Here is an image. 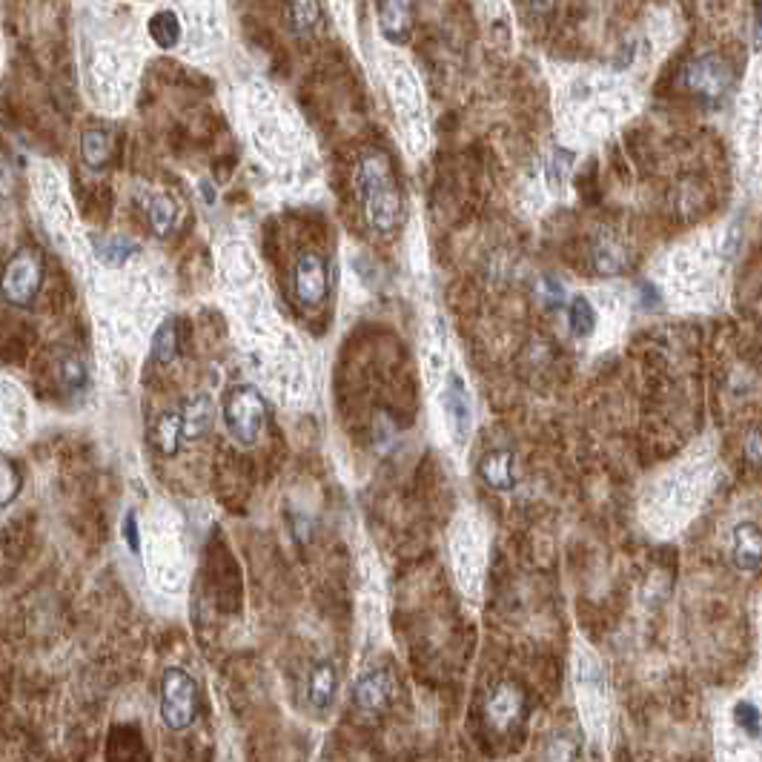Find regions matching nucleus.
Instances as JSON below:
<instances>
[{
	"instance_id": "f257e3e1",
	"label": "nucleus",
	"mask_w": 762,
	"mask_h": 762,
	"mask_svg": "<svg viewBox=\"0 0 762 762\" xmlns=\"http://www.w3.org/2000/svg\"><path fill=\"white\" fill-rule=\"evenodd\" d=\"M379 69L384 86L390 92L393 109L402 121V129L407 132V141L424 144L427 138V104H424V86L416 66L404 58L399 46H381L379 49Z\"/></svg>"
},
{
	"instance_id": "f03ea898",
	"label": "nucleus",
	"mask_w": 762,
	"mask_h": 762,
	"mask_svg": "<svg viewBox=\"0 0 762 762\" xmlns=\"http://www.w3.org/2000/svg\"><path fill=\"white\" fill-rule=\"evenodd\" d=\"M356 190L367 224L381 235L396 233L402 224V195L393 178V167L384 152H367L356 167Z\"/></svg>"
},
{
	"instance_id": "7ed1b4c3",
	"label": "nucleus",
	"mask_w": 762,
	"mask_h": 762,
	"mask_svg": "<svg viewBox=\"0 0 762 762\" xmlns=\"http://www.w3.org/2000/svg\"><path fill=\"white\" fill-rule=\"evenodd\" d=\"M175 12L184 26V46H190L192 55H218L224 49V0H181V9Z\"/></svg>"
},
{
	"instance_id": "20e7f679",
	"label": "nucleus",
	"mask_w": 762,
	"mask_h": 762,
	"mask_svg": "<svg viewBox=\"0 0 762 762\" xmlns=\"http://www.w3.org/2000/svg\"><path fill=\"white\" fill-rule=\"evenodd\" d=\"M221 416H224V424L230 430L238 445L250 447L258 442L261 430H264V422H267V402L264 396L255 390L253 384H238L227 393L224 399V407H221Z\"/></svg>"
},
{
	"instance_id": "39448f33",
	"label": "nucleus",
	"mask_w": 762,
	"mask_h": 762,
	"mask_svg": "<svg viewBox=\"0 0 762 762\" xmlns=\"http://www.w3.org/2000/svg\"><path fill=\"white\" fill-rule=\"evenodd\" d=\"M195 717H198L195 679L181 668H170L161 679V720L170 731H187Z\"/></svg>"
},
{
	"instance_id": "423d86ee",
	"label": "nucleus",
	"mask_w": 762,
	"mask_h": 762,
	"mask_svg": "<svg viewBox=\"0 0 762 762\" xmlns=\"http://www.w3.org/2000/svg\"><path fill=\"white\" fill-rule=\"evenodd\" d=\"M685 86L702 101L720 104L734 86V69L728 64V58H722L717 52L699 55L697 61H691L685 69Z\"/></svg>"
},
{
	"instance_id": "0eeeda50",
	"label": "nucleus",
	"mask_w": 762,
	"mask_h": 762,
	"mask_svg": "<svg viewBox=\"0 0 762 762\" xmlns=\"http://www.w3.org/2000/svg\"><path fill=\"white\" fill-rule=\"evenodd\" d=\"M41 258L35 253H29V250H23V253L12 255V261L6 264V273H3V284H0V290H3V298L9 301V304H18V307H26V304H32L35 296L41 293Z\"/></svg>"
},
{
	"instance_id": "6e6552de",
	"label": "nucleus",
	"mask_w": 762,
	"mask_h": 762,
	"mask_svg": "<svg viewBox=\"0 0 762 762\" xmlns=\"http://www.w3.org/2000/svg\"><path fill=\"white\" fill-rule=\"evenodd\" d=\"M327 264L316 253L298 255L296 267H293V296L301 307H318L327 298Z\"/></svg>"
},
{
	"instance_id": "1a4fd4ad",
	"label": "nucleus",
	"mask_w": 762,
	"mask_h": 762,
	"mask_svg": "<svg viewBox=\"0 0 762 762\" xmlns=\"http://www.w3.org/2000/svg\"><path fill=\"white\" fill-rule=\"evenodd\" d=\"M442 407H445V416L450 419V430H453L456 442H465L470 436L473 413H470V396H467L465 381L459 379L456 373L447 376L445 390H442Z\"/></svg>"
},
{
	"instance_id": "9d476101",
	"label": "nucleus",
	"mask_w": 762,
	"mask_h": 762,
	"mask_svg": "<svg viewBox=\"0 0 762 762\" xmlns=\"http://www.w3.org/2000/svg\"><path fill=\"white\" fill-rule=\"evenodd\" d=\"M525 717V694L519 685L502 682L490 697H487V720L496 728H510Z\"/></svg>"
},
{
	"instance_id": "9b49d317",
	"label": "nucleus",
	"mask_w": 762,
	"mask_h": 762,
	"mask_svg": "<svg viewBox=\"0 0 762 762\" xmlns=\"http://www.w3.org/2000/svg\"><path fill=\"white\" fill-rule=\"evenodd\" d=\"M413 26V0H381L379 32L387 46H402Z\"/></svg>"
},
{
	"instance_id": "f8f14e48",
	"label": "nucleus",
	"mask_w": 762,
	"mask_h": 762,
	"mask_svg": "<svg viewBox=\"0 0 762 762\" xmlns=\"http://www.w3.org/2000/svg\"><path fill=\"white\" fill-rule=\"evenodd\" d=\"M479 3V15L485 21L487 38L496 46H513L516 41V29H513V6L510 0H476Z\"/></svg>"
},
{
	"instance_id": "ddd939ff",
	"label": "nucleus",
	"mask_w": 762,
	"mask_h": 762,
	"mask_svg": "<svg viewBox=\"0 0 762 762\" xmlns=\"http://www.w3.org/2000/svg\"><path fill=\"white\" fill-rule=\"evenodd\" d=\"M353 697L364 711H384L393 699V677L387 671H370L356 682Z\"/></svg>"
},
{
	"instance_id": "4468645a",
	"label": "nucleus",
	"mask_w": 762,
	"mask_h": 762,
	"mask_svg": "<svg viewBox=\"0 0 762 762\" xmlns=\"http://www.w3.org/2000/svg\"><path fill=\"white\" fill-rule=\"evenodd\" d=\"M147 35L149 41L155 43L158 49L164 52H172V49H181L184 46V26H181V18L172 6H164L158 9L152 18L147 21Z\"/></svg>"
},
{
	"instance_id": "2eb2a0df",
	"label": "nucleus",
	"mask_w": 762,
	"mask_h": 762,
	"mask_svg": "<svg viewBox=\"0 0 762 762\" xmlns=\"http://www.w3.org/2000/svg\"><path fill=\"white\" fill-rule=\"evenodd\" d=\"M212 419H215V407L210 396H195L184 404L181 410V439L184 442H198L210 433Z\"/></svg>"
},
{
	"instance_id": "dca6fc26",
	"label": "nucleus",
	"mask_w": 762,
	"mask_h": 762,
	"mask_svg": "<svg viewBox=\"0 0 762 762\" xmlns=\"http://www.w3.org/2000/svg\"><path fill=\"white\" fill-rule=\"evenodd\" d=\"M731 556H734V565L742 568V571H757V568H760L762 536L757 522H742V525H737Z\"/></svg>"
},
{
	"instance_id": "f3484780",
	"label": "nucleus",
	"mask_w": 762,
	"mask_h": 762,
	"mask_svg": "<svg viewBox=\"0 0 762 762\" xmlns=\"http://www.w3.org/2000/svg\"><path fill=\"white\" fill-rule=\"evenodd\" d=\"M339 691V674H336V665L333 662H318L310 674V682H307V694H310V702L316 705L318 711L330 708L333 705V697Z\"/></svg>"
},
{
	"instance_id": "a211bd4d",
	"label": "nucleus",
	"mask_w": 762,
	"mask_h": 762,
	"mask_svg": "<svg viewBox=\"0 0 762 762\" xmlns=\"http://www.w3.org/2000/svg\"><path fill=\"white\" fill-rule=\"evenodd\" d=\"M479 473L493 490H513V453L510 450H490L479 462Z\"/></svg>"
},
{
	"instance_id": "6ab92c4d",
	"label": "nucleus",
	"mask_w": 762,
	"mask_h": 762,
	"mask_svg": "<svg viewBox=\"0 0 762 762\" xmlns=\"http://www.w3.org/2000/svg\"><path fill=\"white\" fill-rule=\"evenodd\" d=\"M81 158L89 170H104L112 161V135L101 127L86 129L81 135Z\"/></svg>"
},
{
	"instance_id": "aec40b11",
	"label": "nucleus",
	"mask_w": 762,
	"mask_h": 762,
	"mask_svg": "<svg viewBox=\"0 0 762 762\" xmlns=\"http://www.w3.org/2000/svg\"><path fill=\"white\" fill-rule=\"evenodd\" d=\"M321 3L318 0H290L287 6V18H290V29L296 32L298 38H310L316 35V29L321 26Z\"/></svg>"
},
{
	"instance_id": "412c9836",
	"label": "nucleus",
	"mask_w": 762,
	"mask_h": 762,
	"mask_svg": "<svg viewBox=\"0 0 762 762\" xmlns=\"http://www.w3.org/2000/svg\"><path fill=\"white\" fill-rule=\"evenodd\" d=\"M152 445L158 447L164 456H172L181 445V413H161L152 424Z\"/></svg>"
},
{
	"instance_id": "4be33fe9",
	"label": "nucleus",
	"mask_w": 762,
	"mask_h": 762,
	"mask_svg": "<svg viewBox=\"0 0 762 762\" xmlns=\"http://www.w3.org/2000/svg\"><path fill=\"white\" fill-rule=\"evenodd\" d=\"M147 215L149 224H152V233L170 235L172 227H175V218H178V207H175V201H172L170 195L158 192V195L149 198Z\"/></svg>"
},
{
	"instance_id": "5701e85b",
	"label": "nucleus",
	"mask_w": 762,
	"mask_h": 762,
	"mask_svg": "<svg viewBox=\"0 0 762 762\" xmlns=\"http://www.w3.org/2000/svg\"><path fill=\"white\" fill-rule=\"evenodd\" d=\"M95 253L104 264H124L132 255L141 253V247L132 241V238H124V235H115V238H101L95 241Z\"/></svg>"
},
{
	"instance_id": "b1692460",
	"label": "nucleus",
	"mask_w": 762,
	"mask_h": 762,
	"mask_svg": "<svg viewBox=\"0 0 762 762\" xmlns=\"http://www.w3.org/2000/svg\"><path fill=\"white\" fill-rule=\"evenodd\" d=\"M596 267L602 270V273H608V276H616V273H622L625 270V264H628V255L622 250V244L614 241V238H602L599 244H596Z\"/></svg>"
},
{
	"instance_id": "393cba45",
	"label": "nucleus",
	"mask_w": 762,
	"mask_h": 762,
	"mask_svg": "<svg viewBox=\"0 0 762 762\" xmlns=\"http://www.w3.org/2000/svg\"><path fill=\"white\" fill-rule=\"evenodd\" d=\"M175 356H178V330H175V321L167 318L152 336V359L170 364Z\"/></svg>"
},
{
	"instance_id": "a878e982",
	"label": "nucleus",
	"mask_w": 762,
	"mask_h": 762,
	"mask_svg": "<svg viewBox=\"0 0 762 762\" xmlns=\"http://www.w3.org/2000/svg\"><path fill=\"white\" fill-rule=\"evenodd\" d=\"M573 158H576V155H573L571 149H553L548 164H545V178H548V187H551V190H562V187H565V181H568V175H571L573 170Z\"/></svg>"
},
{
	"instance_id": "bb28decb",
	"label": "nucleus",
	"mask_w": 762,
	"mask_h": 762,
	"mask_svg": "<svg viewBox=\"0 0 762 762\" xmlns=\"http://www.w3.org/2000/svg\"><path fill=\"white\" fill-rule=\"evenodd\" d=\"M23 476L9 456H0V508L12 505L21 493Z\"/></svg>"
},
{
	"instance_id": "cd10ccee",
	"label": "nucleus",
	"mask_w": 762,
	"mask_h": 762,
	"mask_svg": "<svg viewBox=\"0 0 762 762\" xmlns=\"http://www.w3.org/2000/svg\"><path fill=\"white\" fill-rule=\"evenodd\" d=\"M568 321H571V330L576 336H591L593 327H596V313H593L591 301L585 296H576L568 307Z\"/></svg>"
},
{
	"instance_id": "c85d7f7f",
	"label": "nucleus",
	"mask_w": 762,
	"mask_h": 762,
	"mask_svg": "<svg viewBox=\"0 0 762 762\" xmlns=\"http://www.w3.org/2000/svg\"><path fill=\"white\" fill-rule=\"evenodd\" d=\"M330 12L347 41L356 38V0H330Z\"/></svg>"
},
{
	"instance_id": "c756f323",
	"label": "nucleus",
	"mask_w": 762,
	"mask_h": 762,
	"mask_svg": "<svg viewBox=\"0 0 762 762\" xmlns=\"http://www.w3.org/2000/svg\"><path fill=\"white\" fill-rule=\"evenodd\" d=\"M58 379L64 381L69 390H81L86 384V367L78 356H64L58 361Z\"/></svg>"
},
{
	"instance_id": "7c9ffc66",
	"label": "nucleus",
	"mask_w": 762,
	"mask_h": 762,
	"mask_svg": "<svg viewBox=\"0 0 762 762\" xmlns=\"http://www.w3.org/2000/svg\"><path fill=\"white\" fill-rule=\"evenodd\" d=\"M737 720H740V725H745V731L751 737H760V714H757V708L751 702H740L737 705Z\"/></svg>"
},
{
	"instance_id": "2f4dec72",
	"label": "nucleus",
	"mask_w": 762,
	"mask_h": 762,
	"mask_svg": "<svg viewBox=\"0 0 762 762\" xmlns=\"http://www.w3.org/2000/svg\"><path fill=\"white\" fill-rule=\"evenodd\" d=\"M542 293H545V304H548V307H562V301H565V290H562V284H559V281L545 278Z\"/></svg>"
},
{
	"instance_id": "473e14b6",
	"label": "nucleus",
	"mask_w": 762,
	"mask_h": 762,
	"mask_svg": "<svg viewBox=\"0 0 762 762\" xmlns=\"http://www.w3.org/2000/svg\"><path fill=\"white\" fill-rule=\"evenodd\" d=\"M124 536H127L129 551L132 553L141 551V539H138V519H135V513H127V519H124Z\"/></svg>"
},
{
	"instance_id": "72a5a7b5",
	"label": "nucleus",
	"mask_w": 762,
	"mask_h": 762,
	"mask_svg": "<svg viewBox=\"0 0 762 762\" xmlns=\"http://www.w3.org/2000/svg\"><path fill=\"white\" fill-rule=\"evenodd\" d=\"M745 450H748L751 462H754V465H760V427H754V430H751V436H748V445H745Z\"/></svg>"
},
{
	"instance_id": "f704fd0d",
	"label": "nucleus",
	"mask_w": 762,
	"mask_h": 762,
	"mask_svg": "<svg viewBox=\"0 0 762 762\" xmlns=\"http://www.w3.org/2000/svg\"><path fill=\"white\" fill-rule=\"evenodd\" d=\"M528 3L533 12H548L553 6V0H528Z\"/></svg>"
}]
</instances>
